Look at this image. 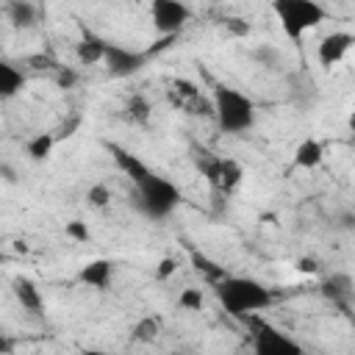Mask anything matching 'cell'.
Returning <instances> with one entry per match:
<instances>
[{
    "label": "cell",
    "instance_id": "obj_1",
    "mask_svg": "<svg viewBox=\"0 0 355 355\" xmlns=\"http://www.w3.org/2000/svg\"><path fill=\"white\" fill-rule=\"evenodd\" d=\"M216 297H219L222 308L236 319L255 316L272 305V291L261 280L241 277V275H225L216 283Z\"/></svg>",
    "mask_w": 355,
    "mask_h": 355
},
{
    "label": "cell",
    "instance_id": "obj_2",
    "mask_svg": "<svg viewBox=\"0 0 355 355\" xmlns=\"http://www.w3.org/2000/svg\"><path fill=\"white\" fill-rule=\"evenodd\" d=\"M211 103H214V119H216L222 133L236 136V133H244L255 125V103L244 92L219 83L214 89Z\"/></svg>",
    "mask_w": 355,
    "mask_h": 355
},
{
    "label": "cell",
    "instance_id": "obj_3",
    "mask_svg": "<svg viewBox=\"0 0 355 355\" xmlns=\"http://www.w3.org/2000/svg\"><path fill=\"white\" fill-rule=\"evenodd\" d=\"M133 194L139 211L150 219H166L180 205V189L169 178L155 175L153 169L133 183Z\"/></svg>",
    "mask_w": 355,
    "mask_h": 355
},
{
    "label": "cell",
    "instance_id": "obj_4",
    "mask_svg": "<svg viewBox=\"0 0 355 355\" xmlns=\"http://www.w3.org/2000/svg\"><path fill=\"white\" fill-rule=\"evenodd\" d=\"M272 11L280 22V31L294 42L327 19V11L319 0H272Z\"/></svg>",
    "mask_w": 355,
    "mask_h": 355
},
{
    "label": "cell",
    "instance_id": "obj_5",
    "mask_svg": "<svg viewBox=\"0 0 355 355\" xmlns=\"http://www.w3.org/2000/svg\"><path fill=\"white\" fill-rule=\"evenodd\" d=\"M241 322H252V330H255V336H252V349H255L258 355H300V352H302V347H300L291 336L280 333V330L272 327L269 322H255L252 316H247V319H241Z\"/></svg>",
    "mask_w": 355,
    "mask_h": 355
},
{
    "label": "cell",
    "instance_id": "obj_6",
    "mask_svg": "<svg viewBox=\"0 0 355 355\" xmlns=\"http://www.w3.org/2000/svg\"><path fill=\"white\" fill-rule=\"evenodd\" d=\"M150 19L161 36H178L191 19V8L183 0H150Z\"/></svg>",
    "mask_w": 355,
    "mask_h": 355
},
{
    "label": "cell",
    "instance_id": "obj_7",
    "mask_svg": "<svg viewBox=\"0 0 355 355\" xmlns=\"http://www.w3.org/2000/svg\"><path fill=\"white\" fill-rule=\"evenodd\" d=\"M147 58H150V53L130 50V47H125V44L108 42V50H105V61H103V64H105L108 75H114V78H128V75L139 72V69L147 64Z\"/></svg>",
    "mask_w": 355,
    "mask_h": 355
},
{
    "label": "cell",
    "instance_id": "obj_8",
    "mask_svg": "<svg viewBox=\"0 0 355 355\" xmlns=\"http://www.w3.org/2000/svg\"><path fill=\"white\" fill-rule=\"evenodd\" d=\"M352 47H355V33H349V31H330L316 44V61H319L322 69H333L336 64H341L347 58V53Z\"/></svg>",
    "mask_w": 355,
    "mask_h": 355
},
{
    "label": "cell",
    "instance_id": "obj_9",
    "mask_svg": "<svg viewBox=\"0 0 355 355\" xmlns=\"http://www.w3.org/2000/svg\"><path fill=\"white\" fill-rule=\"evenodd\" d=\"M78 280H80L83 286H89V288L103 291V288H108L111 280H114V263H111L108 258H92V261H86V263L80 266Z\"/></svg>",
    "mask_w": 355,
    "mask_h": 355
},
{
    "label": "cell",
    "instance_id": "obj_10",
    "mask_svg": "<svg viewBox=\"0 0 355 355\" xmlns=\"http://www.w3.org/2000/svg\"><path fill=\"white\" fill-rule=\"evenodd\" d=\"M11 291H14L17 302L22 305V311H28V313H42V308H44V297H42V291L36 288V283H33L31 277L17 275V277L11 280Z\"/></svg>",
    "mask_w": 355,
    "mask_h": 355
},
{
    "label": "cell",
    "instance_id": "obj_11",
    "mask_svg": "<svg viewBox=\"0 0 355 355\" xmlns=\"http://www.w3.org/2000/svg\"><path fill=\"white\" fill-rule=\"evenodd\" d=\"M105 50H108V42L100 39L97 33H92V31H83L80 42L75 44V55H78V61L83 67H92V64L105 61Z\"/></svg>",
    "mask_w": 355,
    "mask_h": 355
},
{
    "label": "cell",
    "instance_id": "obj_12",
    "mask_svg": "<svg viewBox=\"0 0 355 355\" xmlns=\"http://www.w3.org/2000/svg\"><path fill=\"white\" fill-rule=\"evenodd\" d=\"M324 161V144L319 139H302L294 150V158H291V166L294 169H316L319 164Z\"/></svg>",
    "mask_w": 355,
    "mask_h": 355
},
{
    "label": "cell",
    "instance_id": "obj_13",
    "mask_svg": "<svg viewBox=\"0 0 355 355\" xmlns=\"http://www.w3.org/2000/svg\"><path fill=\"white\" fill-rule=\"evenodd\" d=\"M25 72L19 69V67H14L11 61H0V97L3 100H11V97H17L19 92H22V86H25Z\"/></svg>",
    "mask_w": 355,
    "mask_h": 355
},
{
    "label": "cell",
    "instance_id": "obj_14",
    "mask_svg": "<svg viewBox=\"0 0 355 355\" xmlns=\"http://www.w3.org/2000/svg\"><path fill=\"white\" fill-rule=\"evenodd\" d=\"M111 153H114V161H116V166L130 178V183H136L139 178H144L147 172H150V166L144 164V161H139L136 155H130L128 150H122V147H116V144H111L108 147Z\"/></svg>",
    "mask_w": 355,
    "mask_h": 355
},
{
    "label": "cell",
    "instance_id": "obj_15",
    "mask_svg": "<svg viewBox=\"0 0 355 355\" xmlns=\"http://www.w3.org/2000/svg\"><path fill=\"white\" fill-rule=\"evenodd\" d=\"M55 141H58V136H55V133H36V136H31V139L25 141V153H28V158H31V161L42 164V161H47V158H50V153H53Z\"/></svg>",
    "mask_w": 355,
    "mask_h": 355
},
{
    "label": "cell",
    "instance_id": "obj_16",
    "mask_svg": "<svg viewBox=\"0 0 355 355\" xmlns=\"http://www.w3.org/2000/svg\"><path fill=\"white\" fill-rule=\"evenodd\" d=\"M6 14L14 28H31L36 22V6L31 0H8Z\"/></svg>",
    "mask_w": 355,
    "mask_h": 355
},
{
    "label": "cell",
    "instance_id": "obj_17",
    "mask_svg": "<svg viewBox=\"0 0 355 355\" xmlns=\"http://www.w3.org/2000/svg\"><path fill=\"white\" fill-rule=\"evenodd\" d=\"M244 180V169L239 161L233 158H222V172H219V183H216V191L222 194H230L239 189V183Z\"/></svg>",
    "mask_w": 355,
    "mask_h": 355
},
{
    "label": "cell",
    "instance_id": "obj_18",
    "mask_svg": "<svg viewBox=\"0 0 355 355\" xmlns=\"http://www.w3.org/2000/svg\"><path fill=\"white\" fill-rule=\"evenodd\" d=\"M161 327H164V324H161L158 316H141L139 322H133V327H130V338L139 341V344H150V341L158 338Z\"/></svg>",
    "mask_w": 355,
    "mask_h": 355
},
{
    "label": "cell",
    "instance_id": "obj_19",
    "mask_svg": "<svg viewBox=\"0 0 355 355\" xmlns=\"http://www.w3.org/2000/svg\"><path fill=\"white\" fill-rule=\"evenodd\" d=\"M202 305H205V294H202V288L189 286V288H183V291L178 294V308H183V311H200Z\"/></svg>",
    "mask_w": 355,
    "mask_h": 355
},
{
    "label": "cell",
    "instance_id": "obj_20",
    "mask_svg": "<svg viewBox=\"0 0 355 355\" xmlns=\"http://www.w3.org/2000/svg\"><path fill=\"white\" fill-rule=\"evenodd\" d=\"M125 111H128V119H130V122L144 125V122L150 119V103H147L144 97H139V94L128 103V108H125Z\"/></svg>",
    "mask_w": 355,
    "mask_h": 355
},
{
    "label": "cell",
    "instance_id": "obj_21",
    "mask_svg": "<svg viewBox=\"0 0 355 355\" xmlns=\"http://www.w3.org/2000/svg\"><path fill=\"white\" fill-rule=\"evenodd\" d=\"M111 189L105 186V183H94V186H89V191H86V200H89V205L92 208H105L108 202H111Z\"/></svg>",
    "mask_w": 355,
    "mask_h": 355
},
{
    "label": "cell",
    "instance_id": "obj_22",
    "mask_svg": "<svg viewBox=\"0 0 355 355\" xmlns=\"http://www.w3.org/2000/svg\"><path fill=\"white\" fill-rule=\"evenodd\" d=\"M67 236H69V239H75V241H80V244H86V241L92 239V233H89V227H86V222H80V219L67 222Z\"/></svg>",
    "mask_w": 355,
    "mask_h": 355
},
{
    "label": "cell",
    "instance_id": "obj_23",
    "mask_svg": "<svg viewBox=\"0 0 355 355\" xmlns=\"http://www.w3.org/2000/svg\"><path fill=\"white\" fill-rule=\"evenodd\" d=\"M55 83H58V89H72L78 83V72L72 67H58L55 69Z\"/></svg>",
    "mask_w": 355,
    "mask_h": 355
},
{
    "label": "cell",
    "instance_id": "obj_24",
    "mask_svg": "<svg viewBox=\"0 0 355 355\" xmlns=\"http://www.w3.org/2000/svg\"><path fill=\"white\" fill-rule=\"evenodd\" d=\"M175 272H178V261L166 255V258H161L158 266H155V280H166V277H172Z\"/></svg>",
    "mask_w": 355,
    "mask_h": 355
},
{
    "label": "cell",
    "instance_id": "obj_25",
    "mask_svg": "<svg viewBox=\"0 0 355 355\" xmlns=\"http://www.w3.org/2000/svg\"><path fill=\"white\" fill-rule=\"evenodd\" d=\"M194 263H197V269H202V272H205V275H208L211 280H216V283H219V280L225 277V272H222V269H219L216 263H211V261H205L202 255H194Z\"/></svg>",
    "mask_w": 355,
    "mask_h": 355
},
{
    "label": "cell",
    "instance_id": "obj_26",
    "mask_svg": "<svg viewBox=\"0 0 355 355\" xmlns=\"http://www.w3.org/2000/svg\"><path fill=\"white\" fill-rule=\"evenodd\" d=\"M225 28H227L233 36H247V33H250L247 19H241V17H227V19H225Z\"/></svg>",
    "mask_w": 355,
    "mask_h": 355
},
{
    "label": "cell",
    "instance_id": "obj_27",
    "mask_svg": "<svg viewBox=\"0 0 355 355\" xmlns=\"http://www.w3.org/2000/svg\"><path fill=\"white\" fill-rule=\"evenodd\" d=\"M297 269H300V272H305V275H308V272L313 275V272H316L319 266H316V261H313V258H302V261L297 263Z\"/></svg>",
    "mask_w": 355,
    "mask_h": 355
},
{
    "label": "cell",
    "instance_id": "obj_28",
    "mask_svg": "<svg viewBox=\"0 0 355 355\" xmlns=\"http://www.w3.org/2000/svg\"><path fill=\"white\" fill-rule=\"evenodd\" d=\"M347 128H349V133L355 136V111H349V116H347Z\"/></svg>",
    "mask_w": 355,
    "mask_h": 355
}]
</instances>
